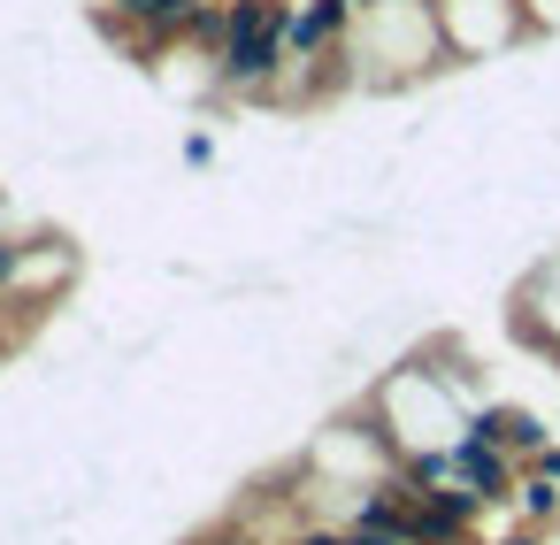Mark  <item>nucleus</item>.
Listing matches in <instances>:
<instances>
[{
  "label": "nucleus",
  "instance_id": "obj_1",
  "mask_svg": "<svg viewBox=\"0 0 560 545\" xmlns=\"http://www.w3.org/2000/svg\"><path fill=\"white\" fill-rule=\"evenodd\" d=\"M468 430L491 438V445H506L514 461H537V453H545V422H537L529 407H514V399H483V407L468 415Z\"/></svg>",
  "mask_w": 560,
  "mask_h": 545
},
{
  "label": "nucleus",
  "instance_id": "obj_2",
  "mask_svg": "<svg viewBox=\"0 0 560 545\" xmlns=\"http://www.w3.org/2000/svg\"><path fill=\"white\" fill-rule=\"evenodd\" d=\"M514 507H522L529 522H552V514H560V484H545L537 468H522V484H514Z\"/></svg>",
  "mask_w": 560,
  "mask_h": 545
},
{
  "label": "nucleus",
  "instance_id": "obj_3",
  "mask_svg": "<svg viewBox=\"0 0 560 545\" xmlns=\"http://www.w3.org/2000/svg\"><path fill=\"white\" fill-rule=\"evenodd\" d=\"M529 468H537V476H545V484H560V445H545V453H537V461H529Z\"/></svg>",
  "mask_w": 560,
  "mask_h": 545
},
{
  "label": "nucleus",
  "instance_id": "obj_4",
  "mask_svg": "<svg viewBox=\"0 0 560 545\" xmlns=\"http://www.w3.org/2000/svg\"><path fill=\"white\" fill-rule=\"evenodd\" d=\"M499 545H537V530H514V537H499Z\"/></svg>",
  "mask_w": 560,
  "mask_h": 545
}]
</instances>
